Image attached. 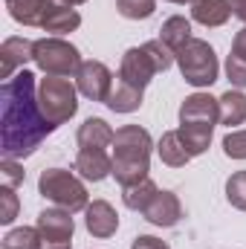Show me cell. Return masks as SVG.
Segmentation results:
<instances>
[{
	"label": "cell",
	"instance_id": "obj_1",
	"mask_svg": "<svg viewBox=\"0 0 246 249\" xmlns=\"http://www.w3.org/2000/svg\"><path fill=\"white\" fill-rule=\"evenodd\" d=\"M55 130V124L41 113L38 78L26 67L15 72L0 87V154L3 160H26L41 142Z\"/></svg>",
	"mask_w": 246,
	"mask_h": 249
},
{
	"label": "cell",
	"instance_id": "obj_2",
	"mask_svg": "<svg viewBox=\"0 0 246 249\" xmlns=\"http://www.w3.org/2000/svg\"><path fill=\"white\" fill-rule=\"evenodd\" d=\"M113 177L119 186H133L148 177L151 171V151L154 139L139 124H122L113 136Z\"/></svg>",
	"mask_w": 246,
	"mask_h": 249
},
{
	"label": "cell",
	"instance_id": "obj_3",
	"mask_svg": "<svg viewBox=\"0 0 246 249\" xmlns=\"http://www.w3.org/2000/svg\"><path fill=\"white\" fill-rule=\"evenodd\" d=\"M38 194L44 200H50L53 206L67 209V212H84L90 206V194L87 186L78 174L67 171V168H47L38 177Z\"/></svg>",
	"mask_w": 246,
	"mask_h": 249
},
{
	"label": "cell",
	"instance_id": "obj_4",
	"mask_svg": "<svg viewBox=\"0 0 246 249\" xmlns=\"http://www.w3.org/2000/svg\"><path fill=\"white\" fill-rule=\"evenodd\" d=\"M177 67H180V75L185 78V84H191L197 90L211 87L217 81V75H220L217 53L203 38H191L183 50L177 53Z\"/></svg>",
	"mask_w": 246,
	"mask_h": 249
},
{
	"label": "cell",
	"instance_id": "obj_5",
	"mask_svg": "<svg viewBox=\"0 0 246 249\" xmlns=\"http://www.w3.org/2000/svg\"><path fill=\"white\" fill-rule=\"evenodd\" d=\"M38 105H41V113L58 127L78 113V87L70 78L47 75L38 81Z\"/></svg>",
	"mask_w": 246,
	"mask_h": 249
},
{
	"label": "cell",
	"instance_id": "obj_6",
	"mask_svg": "<svg viewBox=\"0 0 246 249\" xmlns=\"http://www.w3.org/2000/svg\"><path fill=\"white\" fill-rule=\"evenodd\" d=\"M32 61L38 64V70L44 75H61L70 78L78 72L81 67V53L75 44L64 41L58 35H50V38H38L35 41V53H32Z\"/></svg>",
	"mask_w": 246,
	"mask_h": 249
},
{
	"label": "cell",
	"instance_id": "obj_7",
	"mask_svg": "<svg viewBox=\"0 0 246 249\" xmlns=\"http://www.w3.org/2000/svg\"><path fill=\"white\" fill-rule=\"evenodd\" d=\"M75 87H78V93L84 96V99H90V102H107V96H110V90H113V72H110V67L105 61H84L78 67V72H75Z\"/></svg>",
	"mask_w": 246,
	"mask_h": 249
},
{
	"label": "cell",
	"instance_id": "obj_8",
	"mask_svg": "<svg viewBox=\"0 0 246 249\" xmlns=\"http://www.w3.org/2000/svg\"><path fill=\"white\" fill-rule=\"evenodd\" d=\"M220 122V99L209 93H191L180 105V124H214Z\"/></svg>",
	"mask_w": 246,
	"mask_h": 249
},
{
	"label": "cell",
	"instance_id": "obj_9",
	"mask_svg": "<svg viewBox=\"0 0 246 249\" xmlns=\"http://www.w3.org/2000/svg\"><path fill=\"white\" fill-rule=\"evenodd\" d=\"M75 171L87 183H102V180L113 177V154H107L105 148H78Z\"/></svg>",
	"mask_w": 246,
	"mask_h": 249
},
{
	"label": "cell",
	"instance_id": "obj_10",
	"mask_svg": "<svg viewBox=\"0 0 246 249\" xmlns=\"http://www.w3.org/2000/svg\"><path fill=\"white\" fill-rule=\"evenodd\" d=\"M157 75V67L151 61V55L145 53V47H130L122 55V64H119V78H124L127 84L133 87H148Z\"/></svg>",
	"mask_w": 246,
	"mask_h": 249
},
{
	"label": "cell",
	"instance_id": "obj_11",
	"mask_svg": "<svg viewBox=\"0 0 246 249\" xmlns=\"http://www.w3.org/2000/svg\"><path fill=\"white\" fill-rule=\"evenodd\" d=\"M38 232H41V241H64V244H72V232H75V220H72V212L67 209H44L35 220Z\"/></svg>",
	"mask_w": 246,
	"mask_h": 249
},
{
	"label": "cell",
	"instance_id": "obj_12",
	"mask_svg": "<svg viewBox=\"0 0 246 249\" xmlns=\"http://www.w3.org/2000/svg\"><path fill=\"white\" fill-rule=\"evenodd\" d=\"M142 217L159 229H171L183 220V203L174 191H157V197L148 203V209L142 212Z\"/></svg>",
	"mask_w": 246,
	"mask_h": 249
},
{
	"label": "cell",
	"instance_id": "obj_13",
	"mask_svg": "<svg viewBox=\"0 0 246 249\" xmlns=\"http://www.w3.org/2000/svg\"><path fill=\"white\" fill-rule=\"evenodd\" d=\"M84 226L93 238H113L116 229H119V214L116 209L107 203V200H93L87 209H84Z\"/></svg>",
	"mask_w": 246,
	"mask_h": 249
},
{
	"label": "cell",
	"instance_id": "obj_14",
	"mask_svg": "<svg viewBox=\"0 0 246 249\" xmlns=\"http://www.w3.org/2000/svg\"><path fill=\"white\" fill-rule=\"evenodd\" d=\"M32 53H35V41L29 38H6L3 47H0V75L3 81H9L15 72L23 70V64L32 61Z\"/></svg>",
	"mask_w": 246,
	"mask_h": 249
},
{
	"label": "cell",
	"instance_id": "obj_15",
	"mask_svg": "<svg viewBox=\"0 0 246 249\" xmlns=\"http://www.w3.org/2000/svg\"><path fill=\"white\" fill-rule=\"evenodd\" d=\"M142 99H145V90H142V87H133V84H127L124 78L116 75L113 90H110V96H107L105 105H107L113 113H136V110L142 107Z\"/></svg>",
	"mask_w": 246,
	"mask_h": 249
},
{
	"label": "cell",
	"instance_id": "obj_16",
	"mask_svg": "<svg viewBox=\"0 0 246 249\" xmlns=\"http://www.w3.org/2000/svg\"><path fill=\"white\" fill-rule=\"evenodd\" d=\"M232 18L229 0H194L191 3V20H197L206 29H217Z\"/></svg>",
	"mask_w": 246,
	"mask_h": 249
},
{
	"label": "cell",
	"instance_id": "obj_17",
	"mask_svg": "<svg viewBox=\"0 0 246 249\" xmlns=\"http://www.w3.org/2000/svg\"><path fill=\"white\" fill-rule=\"evenodd\" d=\"M113 136H116V130L105 122V119L90 116V119H84V124L78 127L75 142H78V148H105L107 151L113 145Z\"/></svg>",
	"mask_w": 246,
	"mask_h": 249
},
{
	"label": "cell",
	"instance_id": "obj_18",
	"mask_svg": "<svg viewBox=\"0 0 246 249\" xmlns=\"http://www.w3.org/2000/svg\"><path fill=\"white\" fill-rule=\"evenodd\" d=\"M157 154H159V160H162L168 168H183V165H188V162L194 160V157L188 154V148L183 145V139H180L177 130H165V133L159 136Z\"/></svg>",
	"mask_w": 246,
	"mask_h": 249
},
{
	"label": "cell",
	"instance_id": "obj_19",
	"mask_svg": "<svg viewBox=\"0 0 246 249\" xmlns=\"http://www.w3.org/2000/svg\"><path fill=\"white\" fill-rule=\"evenodd\" d=\"M47 12H50V0H15V3H9L12 20H18L23 26H44Z\"/></svg>",
	"mask_w": 246,
	"mask_h": 249
},
{
	"label": "cell",
	"instance_id": "obj_20",
	"mask_svg": "<svg viewBox=\"0 0 246 249\" xmlns=\"http://www.w3.org/2000/svg\"><path fill=\"white\" fill-rule=\"evenodd\" d=\"M191 38H194V35H191V20H188L185 15H171V18L162 23V29H159V41H162L165 47H171L174 53H180Z\"/></svg>",
	"mask_w": 246,
	"mask_h": 249
},
{
	"label": "cell",
	"instance_id": "obj_21",
	"mask_svg": "<svg viewBox=\"0 0 246 249\" xmlns=\"http://www.w3.org/2000/svg\"><path fill=\"white\" fill-rule=\"evenodd\" d=\"M220 122L226 127H238L246 122V93L244 90H226L220 96Z\"/></svg>",
	"mask_w": 246,
	"mask_h": 249
},
{
	"label": "cell",
	"instance_id": "obj_22",
	"mask_svg": "<svg viewBox=\"0 0 246 249\" xmlns=\"http://www.w3.org/2000/svg\"><path fill=\"white\" fill-rule=\"evenodd\" d=\"M81 26V15H78V9H55V6H50V12H47V20H44V32H53V35H70V32H75Z\"/></svg>",
	"mask_w": 246,
	"mask_h": 249
},
{
	"label": "cell",
	"instance_id": "obj_23",
	"mask_svg": "<svg viewBox=\"0 0 246 249\" xmlns=\"http://www.w3.org/2000/svg\"><path fill=\"white\" fill-rule=\"evenodd\" d=\"M157 183L151 180V177H145V180H139V183H133V186H124L122 188V203L130 209V212H145L148 209V203L157 197Z\"/></svg>",
	"mask_w": 246,
	"mask_h": 249
},
{
	"label": "cell",
	"instance_id": "obj_24",
	"mask_svg": "<svg viewBox=\"0 0 246 249\" xmlns=\"http://www.w3.org/2000/svg\"><path fill=\"white\" fill-rule=\"evenodd\" d=\"M177 133H180L183 145L188 148V154H191V157H200V154L209 151L214 127H211V124H180Z\"/></svg>",
	"mask_w": 246,
	"mask_h": 249
},
{
	"label": "cell",
	"instance_id": "obj_25",
	"mask_svg": "<svg viewBox=\"0 0 246 249\" xmlns=\"http://www.w3.org/2000/svg\"><path fill=\"white\" fill-rule=\"evenodd\" d=\"M41 232L38 226H15L3 235V249H38Z\"/></svg>",
	"mask_w": 246,
	"mask_h": 249
},
{
	"label": "cell",
	"instance_id": "obj_26",
	"mask_svg": "<svg viewBox=\"0 0 246 249\" xmlns=\"http://www.w3.org/2000/svg\"><path fill=\"white\" fill-rule=\"evenodd\" d=\"M116 12L127 20H148L157 12V0H116Z\"/></svg>",
	"mask_w": 246,
	"mask_h": 249
},
{
	"label": "cell",
	"instance_id": "obj_27",
	"mask_svg": "<svg viewBox=\"0 0 246 249\" xmlns=\"http://www.w3.org/2000/svg\"><path fill=\"white\" fill-rule=\"evenodd\" d=\"M142 47H145V53L151 55V61H154V67H157V72H165V70H171V64L177 61V53H174L171 47H165L159 38H154V41H145Z\"/></svg>",
	"mask_w": 246,
	"mask_h": 249
},
{
	"label": "cell",
	"instance_id": "obj_28",
	"mask_svg": "<svg viewBox=\"0 0 246 249\" xmlns=\"http://www.w3.org/2000/svg\"><path fill=\"white\" fill-rule=\"evenodd\" d=\"M226 200L238 212H246V171H235L226 180Z\"/></svg>",
	"mask_w": 246,
	"mask_h": 249
},
{
	"label": "cell",
	"instance_id": "obj_29",
	"mask_svg": "<svg viewBox=\"0 0 246 249\" xmlns=\"http://www.w3.org/2000/svg\"><path fill=\"white\" fill-rule=\"evenodd\" d=\"M18 212H20V200H18L15 188L3 186V188H0V223H6V226H9V223L18 217Z\"/></svg>",
	"mask_w": 246,
	"mask_h": 249
},
{
	"label": "cell",
	"instance_id": "obj_30",
	"mask_svg": "<svg viewBox=\"0 0 246 249\" xmlns=\"http://www.w3.org/2000/svg\"><path fill=\"white\" fill-rule=\"evenodd\" d=\"M223 154L229 160H246V130H229L223 136Z\"/></svg>",
	"mask_w": 246,
	"mask_h": 249
},
{
	"label": "cell",
	"instance_id": "obj_31",
	"mask_svg": "<svg viewBox=\"0 0 246 249\" xmlns=\"http://www.w3.org/2000/svg\"><path fill=\"white\" fill-rule=\"evenodd\" d=\"M0 177H3V186H23V180H26V171H23V165L18 162V160H3L0 162Z\"/></svg>",
	"mask_w": 246,
	"mask_h": 249
},
{
	"label": "cell",
	"instance_id": "obj_32",
	"mask_svg": "<svg viewBox=\"0 0 246 249\" xmlns=\"http://www.w3.org/2000/svg\"><path fill=\"white\" fill-rule=\"evenodd\" d=\"M226 78L232 81V87L244 90L246 87V61L244 58H238V55L229 53V58H226Z\"/></svg>",
	"mask_w": 246,
	"mask_h": 249
},
{
	"label": "cell",
	"instance_id": "obj_33",
	"mask_svg": "<svg viewBox=\"0 0 246 249\" xmlns=\"http://www.w3.org/2000/svg\"><path fill=\"white\" fill-rule=\"evenodd\" d=\"M130 249H171V247L162 238H157V235H136L130 241Z\"/></svg>",
	"mask_w": 246,
	"mask_h": 249
},
{
	"label": "cell",
	"instance_id": "obj_34",
	"mask_svg": "<svg viewBox=\"0 0 246 249\" xmlns=\"http://www.w3.org/2000/svg\"><path fill=\"white\" fill-rule=\"evenodd\" d=\"M232 55H238V58L246 61V26L241 32H235V38H232Z\"/></svg>",
	"mask_w": 246,
	"mask_h": 249
},
{
	"label": "cell",
	"instance_id": "obj_35",
	"mask_svg": "<svg viewBox=\"0 0 246 249\" xmlns=\"http://www.w3.org/2000/svg\"><path fill=\"white\" fill-rule=\"evenodd\" d=\"M229 6H232V15L238 20H244V26H246V0H229Z\"/></svg>",
	"mask_w": 246,
	"mask_h": 249
},
{
	"label": "cell",
	"instance_id": "obj_36",
	"mask_svg": "<svg viewBox=\"0 0 246 249\" xmlns=\"http://www.w3.org/2000/svg\"><path fill=\"white\" fill-rule=\"evenodd\" d=\"M81 3H87V0H50V6H55V9H75Z\"/></svg>",
	"mask_w": 246,
	"mask_h": 249
},
{
	"label": "cell",
	"instance_id": "obj_37",
	"mask_svg": "<svg viewBox=\"0 0 246 249\" xmlns=\"http://www.w3.org/2000/svg\"><path fill=\"white\" fill-rule=\"evenodd\" d=\"M38 249H72V244H64V241H41Z\"/></svg>",
	"mask_w": 246,
	"mask_h": 249
},
{
	"label": "cell",
	"instance_id": "obj_38",
	"mask_svg": "<svg viewBox=\"0 0 246 249\" xmlns=\"http://www.w3.org/2000/svg\"><path fill=\"white\" fill-rule=\"evenodd\" d=\"M168 3H177V6H185V3H188V6H191L194 0H168Z\"/></svg>",
	"mask_w": 246,
	"mask_h": 249
},
{
	"label": "cell",
	"instance_id": "obj_39",
	"mask_svg": "<svg viewBox=\"0 0 246 249\" xmlns=\"http://www.w3.org/2000/svg\"><path fill=\"white\" fill-rule=\"evenodd\" d=\"M9 3H15V0H6V6H9Z\"/></svg>",
	"mask_w": 246,
	"mask_h": 249
}]
</instances>
